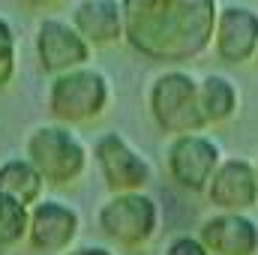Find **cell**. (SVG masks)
Here are the masks:
<instances>
[{
  "label": "cell",
  "instance_id": "1",
  "mask_svg": "<svg viewBox=\"0 0 258 255\" xmlns=\"http://www.w3.org/2000/svg\"><path fill=\"white\" fill-rule=\"evenodd\" d=\"M126 42L138 57L165 66L198 60L213 48L219 0H120Z\"/></svg>",
  "mask_w": 258,
  "mask_h": 255
},
{
  "label": "cell",
  "instance_id": "2",
  "mask_svg": "<svg viewBox=\"0 0 258 255\" xmlns=\"http://www.w3.org/2000/svg\"><path fill=\"white\" fill-rule=\"evenodd\" d=\"M111 99H114L111 78L96 66H84V69L57 75L48 81V90H45L48 117L54 123H63L72 129L96 123L111 108Z\"/></svg>",
  "mask_w": 258,
  "mask_h": 255
},
{
  "label": "cell",
  "instance_id": "3",
  "mask_svg": "<svg viewBox=\"0 0 258 255\" xmlns=\"http://www.w3.org/2000/svg\"><path fill=\"white\" fill-rule=\"evenodd\" d=\"M24 156L36 165V171L42 174L48 186L69 189L87 174L93 150H87V144L81 141V135H75L72 126L51 120V123H39L27 132Z\"/></svg>",
  "mask_w": 258,
  "mask_h": 255
},
{
  "label": "cell",
  "instance_id": "4",
  "mask_svg": "<svg viewBox=\"0 0 258 255\" xmlns=\"http://www.w3.org/2000/svg\"><path fill=\"white\" fill-rule=\"evenodd\" d=\"M198 87L201 78H195L189 69L180 66L162 69L147 87V114L153 126L171 138L189 132H207Z\"/></svg>",
  "mask_w": 258,
  "mask_h": 255
},
{
  "label": "cell",
  "instance_id": "5",
  "mask_svg": "<svg viewBox=\"0 0 258 255\" xmlns=\"http://www.w3.org/2000/svg\"><path fill=\"white\" fill-rule=\"evenodd\" d=\"M162 213L159 201L150 192H117L108 195L96 210V228L99 234L126 252H138L150 246L159 234Z\"/></svg>",
  "mask_w": 258,
  "mask_h": 255
},
{
  "label": "cell",
  "instance_id": "6",
  "mask_svg": "<svg viewBox=\"0 0 258 255\" xmlns=\"http://www.w3.org/2000/svg\"><path fill=\"white\" fill-rule=\"evenodd\" d=\"M93 162L111 195L117 192H147L153 183V165L147 156L120 132H102L93 141Z\"/></svg>",
  "mask_w": 258,
  "mask_h": 255
},
{
  "label": "cell",
  "instance_id": "7",
  "mask_svg": "<svg viewBox=\"0 0 258 255\" xmlns=\"http://www.w3.org/2000/svg\"><path fill=\"white\" fill-rule=\"evenodd\" d=\"M222 159L225 156L219 144L207 132H189V135L168 138V147H165V171L171 183L186 192H195V195L207 192Z\"/></svg>",
  "mask_w": 258,
  "mask_h": 255
},
{
  "label": "cell",
  "instance_id": "8",
  "mask_svg": "<svg viewBox=\"0 0 258 255\" xmlns=\"http://www.w3.org/2000/svg\"><path fill=\"white\" fill-rule=\"evenodd\" d=\"M33 51L39 69L48 78L66 75L72 69H84L93 60V45L72 27L69 18H57V15L39 18L33 33Z\"/></svg>",
  "mask_w": 258,
  "mask_h": 255
},
{
  "label": "cell",
  "instance_id": "9",
  "mask_svg": "<svg viewBox=\"0 0 258 255\" xmlns=\"http://www.w3.org/2000/svg\"><path fill=\"white\" fill-rule=\"evenodd\" d=\"M81 231V213L60 198H42L30 207L27 246L42 255H63L75 246Z\"/></svg>",
  "mask_w": 258,
  "mask_h": 255
},
{
  "label": "cell",
  "instance_id": "10",
  "mask_svg": "<svg viewBox=\"0 0 258 255\" xmlns=\"http://www.w3.org/2000/svg\"><path fill=\"white\" fill-rule=\"evenodd\" d=\"M207 204L219 213H249L258 207L255 162L243 156H225L204 192Z\"/></svg>",
  "mask_w": 258,
  "mask_h": 255
},
{
  "label": "cell",
  "instance_id": "11",
  "mask_svg": "<svg viewBox=\"0 0 258 255\" xmlns=\"http://www.w3.org/2000/svg\"><path fill=\"white\" fill-rule=\"evenodd\" d=\"M213 54L222 63L240 66L255 60L258 54V9L246 3H225L219 9Z\"/></svg>",
  "mask_w": 258,
  "mask_h": 255
},
{
  "label": "cell",
  "instance_id": "12",
  "mask_svg": "<svg viewBox=\"0 0 258 255\" xmlns=\"http://www.w3.org/2000/svg\"><path fill=\"white\" fill-rule=\"evenodd\" d=\"M69 21L93 48L126 42V15L120 0H78L69 9Z\"/></svg>",
  "mask_w": 258,
  "mask_h": 255
},
{
  "label": "cell",
  "instance_id": "13",
  "mask_svg": "<svg viewBox=\"0 0 258 255\" xmlns=\"http://www.w3.org/2000/svg\"><path fill=\"white\" fill-rule=\"evenodd\" d=\"M210 255H258V219L249 213H213L198 225Z\"/></svg>",
  "mask_w": 258,
  "mask_h": 255
},
{
  "label": "cell",
  "instance_id": "14",
  "mask_svg": "<svg viewBox=\"0 0 258 255\" xmlns=\"http://www.w3.org/2000/svg\"><path fill=\"white\" fill-rule=\"evenodd\" d=\"M201 114H204V123L210 126H225L237 117L240 111V90L234 84V78L222 75V72H207L201 78Z\"/></svg>",
  "mask_w": 258,
  "mask_h": 255
},
{
  "label": "cell",
  "instance_id": "15",
  "mask_svg": "<svg viewBox=\"0 0 258 255\" xmlns=\"http://www.w3.org/2000/svg\"><path fill=\"white\" fill-rule=\"evenodd\" d=\"M45 186L48 183L42 180V174L36 171V165L27 156L0 162V195H9V198L21 201L24 207H33L45 198L42 195Z\"/></svg>",
  "mask_w": 258,
  "mask_h": 255
},
{
  "label": "cell",
  "instance_id": "16",
  "mask_svg": "<svg viewBox=\"0 0 258 255\" xmlns=\"http://www.w3.org/2000/svg\"><path fill=\"white\" fill-rule=\"evenodd\" d=\"M27 228H30V207H24L9 195H0V255L27 243Z\"/></svg>",
  "mask_w": 258,
  "mask_h": 255
},
{
  "label": "cell",
  "instance_id": "17",
  "mask_svg": "<svg viewBox=\"0 0 258 255\" xmlns=\"http://www.w3.org/2000/svg\"><path fill=\"white\" fill-rule=\"evenodd\" d=\"M162 255H210V249L201 243L198 234H174V237L165 243Z\"/></svg>",
  "mask_w": 258,
  "mask_h": 255
},
{
  "label": "cell",
  "instance_id": "18",
  "mask_svg": "<svg viewBox=\"0 0 258 255\" xmlns=\"http://www.w3.org/2000/svg\"><path fill=\"white\" fill-rule=\"evenodd\" d=\"M18 72V48L15 42H0V93L15 81Z\"/></svg>",
  "mask_w": 258,
  "mask_h": 255
},
{
  "label": "cell",
  "instance_id": "19",
  "mask_svg": "<svg viewBox=\"0 0 258 255\" xmlns=\"http://www.w3.org/2000/svg\"><path fill=\"white\" fill-rule=\"evenodd\" d=\"M63 255H114L108 246H99V243H81V246H72Z\"/></svg>",
  "mask_w": 258,
  "mask_h": 255
},
{
  "label": "cell",
  "instance_id": "20",
  "mask_svg": "<svg viewBox=\"0 0 258 255\" xmlns=\"http://www.w3.org/2000/svg\"><path fill=\"white\" fill-rule=\"evenodd\" d=\"M0 42H15V30L3 15H0Z\"/></svg>",
  "mask_w": 258,
  "mask_h": 255
},
{
  "label": "cell",
  "instance_id": "21",
  "mask_svg": "<svg viewBox=\"0 0 258 255\" xmlns=\"http://www.w3.org/2000/svg\"><path fill=\"white\" fill-rule=\"evenodd\" d=\"M24 6H30V9H48V6H57L60 0H21Z\"/></svg>",
  "mask_w": 258,
  "mask_h": 255
},
{
  "label": "cell",
  "instance_id": "22",
  "mask_svg": "<svg viewBox=\"0 0 258 255\" xmlns=\"http://www.w3.org/2000/svg\"><path fill=\"white\" fill-rule=\"evenodd\" d=\"M255 171H258V159H255Z\"/></svg>",
  "mask_w": 258,
  "mask_h": 255
},
{
  "label": "cell",
  "instance_id": "23",
  "mask_svg": "<svg viewBox=\"0 0 258 255\" xmlns=\"http://www.w3.org/2000/svg\"><path fill=\"white\" fill-rule=\"evenodd\" d=\"M255 66H258V54H255Z\"/></svg>",
  "mask_w": 258,
  "mask_h": 255
}]
</instances>
